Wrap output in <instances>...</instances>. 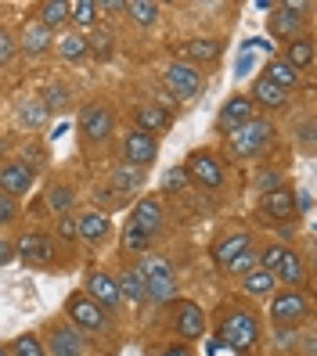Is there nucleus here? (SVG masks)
<instances>
[{
	"instance_id": "nucleus-1",
	"label": "nucleus",
	"mask_w": 317,
	"mask_h": 356,
	"mask_svg": "<svg viewBox=\"0 0 317 356\" xmlns=\"http://www.w3.org/2000/svg\"><path fill=\"white\" fill-rule=\"evenodd\" d=\"M141 281H144V296L148 302H155V306H166V302H173L177 299V274H173V266L159 259V256H144L141 263Z\"/></svg>"
},
{
	"instance_id": "nucleus-2",
	"label": "nucleus",
	"mask_w": 317,
	"mask_h": 356,
	"mask_svg": "<svg viewBox=\"0 0 317 356\" xmlns=\"http://www.w3.org/2000/svg\"><path fill=\"white\" fill-rule=\"evenodd\" d=\"M270 140H274V122L252 115L235 134H227V152L235 159H256L263 148H270Z\"/></svg>"
},
{
	"instance_id": "nucleus-3",
	"label": "nucleus",
	"mask_w": 317,
	"mask_h": 356,
	"mask_svg": "<svg viewBox=\"0 0 317 356\" xmlns=\"http://www.w3.org/2000/svg\"><path fill=\"white\" fill-rule=\"evenodd\" d=\"M220 339L235 353H245V349H252V346L260 342V324H256V317H252L249 309H235L220 324Z\"/></svg>"
},
{
	"instance_id": "nucleus-4",
	"label": "nucleus",
	"mask_w": 317,
	"mask_h": 356,
	"mask_svg": "<svg viewBox=\"0 0 317 356\" xmlns=\"http://www.w3.org/2000/svg\"><path fill=\"white\" fill-rule=\"evenodd\" d=\"M310 313V299L303 296V291H274V302H270V321L278 327H295L303 317Z\"/></svg>"
},
{
	"instance_id": "nucleus-5",
	"label": "nucleus",
	"mask_w": 317,
	"mask_h": 356,
	"mask_svg": "<svg viewBox=\"0 0 317 356\" xmlns=\"http://www.w3.org/2000/svg\"><path fill=\"white\" fill-rule=\"evenodd\" d=\"M79 130H83V140L87 144H105L116 130V119L105 104H87V108L79 112Z\"/></svg>"
},
{
	"instance_id": "nucleus-6",
	"label": "nucleus",
	"mask_w": 317,
	"mask_h": 356,
	"mask_svg": "<svg viewBox=\"0 0 317 356\" xmlns=\"http://www.w3.org/2000/svg\"><path fill=\"white\" fill-rule=\"evenodd\" d=\"M187 177H192L195 184H202V187H224V165H220V159L213 155V152H192L187 155Z\"/></svg>"
},
{
	"instance_id": "nucleus-7",
	"label": "nucleus",
	"mask_w": 317,
	"mask_h": 356,
	"mask_svg": "<svg viewBox=\"0 0 317 356\" xmlns=\"http://www.w3.org/2000/svg\"><path fill=\"white\" fill-rule=\"evenodd\" d=\"M65 306H69V317H72L76 327H83V331H105V327H109V321H105V309H101L94 299L83 296V291H72Z\"/></svg>"
},
{
	"instance_id": "nucleus-8",
	"label": "nucleus",
	"mask_w": 317,
	"mask_h": 356,
	"mask_svg": "<svg viewBox=\"0 0 317 356\" xmlns=\"http://www.w3.org/2000/svg\"><path fill=\"white\" fill-rule=\"evenodd\" d=\"M159 155V140L155 137H148L141 130H130L123 137V159L126 165H134V170H144V165H152Z\"/></svg>"
},
{
	"instance_id": "nucleus-9",
	"label": "nucleus",
	"mask_w": 317,
	"mask_h": 356,
	"mask_svg": "<svg viewBox=\"0 0 317 356\" xmlns=\"http://www.w3.org/2000/svg\"><path fill=\"white\" fill-rule=\"evenodd\" d=\"M166 87H170L180 101L195 97L202 90V72L199 65H187V61H173L170 69H166Z\"/></svg>"
},
{
	"instance_id": "nucleus-10",
	"label": "nucleus",
	"mask_w": 317,
	"mask_h": 356,
	"mask_svg": "<svg viewBox=\"0 0 317 356\" xmlns=\"http://www.w3.org/2000/svg\"><path fill=\"white\" fill-rule=\"evenodd\" d=\"M83 296L94 299L101 309H119V288H116V277L112 274H101V270H91L87 281H83Z\"/></svg>"
},
{
	"instance_id": "nucleus-11",
	"label": "nucleus",
	"mask_w": 317,
	"mask_h": 356,
	"mask_svg": "<svg viewBox=\"0 0 317 356\" xmlns=\"http://www.w3.org/2000/svg\"><path fill=\"white\" fill-rule=\"evenodd\" d=\"M260 213L278 220V223H288L295 216V191L292 187H274V191H267L260 202Z\"/></svg>"
},
{
	"instance_id": "nucleus-12",
	"label": "nucleus",
	"mask_w": 317,
	"mask_h": 356,
	"mask_svg": "<svg viewBox=\"0 0 317 356\" xmlns=\"http://www.w3.org/2000/svg\"><path fill=\"white\" fill-rule=\"evenodd\" d=\"M18 256L26 266H47L54 263V245L47 234H22L18 238Z\"/></svg>"
},
{
	"instance_id": "nucleus-13",
	"label": "nucleus",
	"mask_w": 317,
	"mask_h": 356,
	"mask_svg": "<svg viewBox=\"0 0 317 356\" xmlns=\"http://www.w3.org/2000/svg\"><path fill=\"white\" fill-rule=\"evenodd\" d=\"M249 119H252V101L242 97V94H235L231 101H224V108L217 115V130L227 137V134H235L242 122H249Z\"/></svg>"
},
{
	"instance_id": "nucleus-14",
	"label": "nucleus",
	"mask_w": 317,
	"mask_h": 356,
	"mask_svg": "<svg viewBox=\"0 0 317 356\" xmlns=\"http://www.w3.org/2000/svg\"><path fill=\"white\" fill-rule=\"evenodd\" d=\"M33 177L22 162H4L0 165V191H4L8 198H22L26 191H33Z\"/></svg>"
},
{
	"instance_id": "nucleus-15",
	"label": "nucleus",
	"mask_w": 317,
	"mask_h": 356,
	"mask_svg": "<svg viewBox=\"0 0 317 356\" xmlns=\"http://www.w3.org/2000/svg\"><path fill=\"white\" fill-rule=\"evenodd\" d=\"M177 334L184 342H195L206 334V313L199 309V302H180L177 306V321H173Z\"/></svg>"
},
{
	"instance_id": "nucleus-16",
	"label": "nucleus",
	"mask_w": 317,
	"mask_h": 356,
	"mask_svg": "<svg viewBox=\"0 0 317 356\" xmlns=\"http://www.w3.org/2000/svg\"><path fill=\"white\" fill-rule=\"evenodd\" d=\"M109 230H112V223H109V216L105 213H98V209H91V213H83L79 220H76V238L79 241H105L109 238Z\"/></svg>"
},
{
	"instance_id": "nucleus-17",
	"label": "nucleus",
	"mask_w": 317,
	"mask_h": 356,
	"mask_svg": "<svg viewBox=\"0 0 317 356\" xmlns=\"http://www.w3.org/2000/svg\"><path fill=\"white\" fill-rule=\"evenodd\" d=\"M130 223L152 238L155 230L162 227V205H159V198H141V202L134 205V220H130Z\"/></svg>"
},
{
	"instance_id": "nucleus-18",
	"label": "nucleus",
	"mask_w": 317,
	"mask_h": 356,
	"mask_svg": "<svg viewBox=\"0 0 317 356\" xmlns=\"http://www.w3.org/2000/svg\"><path fill=\"white\" fill-rule=\"evenodd\" d=\"M270 29H274V36L295 40V33L303 29V15H300V8H292V4L274 8V15H270Z\"/></svg>"
},
{
	"instance_id": "nucleus-19",
	"label": "nucleus",
	"mask_w": 317,
	"mask_h": 356,
	"mask_svg": "<svg viewBox=\"0 0 317 356\" xmlns=\"http://www.w3.org/2000/svg\"><path fill=\"white\" fill-rule=\"evenodd\" d=\"M51 29H44L40 22H26V29H22V40H18V47H22L29 58H40L44 51H51Z\"/></svg>"
},
{
	"instance_id": "nucleus-20",
	"label": "nucleus",
	"mask_w": 317,
	"mask_h": 356,
	"mask_svg": "<svg viewBox=\"0 0 317 356\" xmlns=\"http://www.w3.org/2000/svg\"><path fill=\"white\" fill-rule=\"evenodd\" d=\"M274 281H281V284H288V288L303 284V281H307V266H303V256H300V252H288V248H285V256H281L278 270H274Z\"/></svg>"
},
{
	"instance_id": "nucleus-21",
	"label": "nucleus",
	"mask_w": 317,
	"mask_h": 356,
	"mask_svg": "<svg viewBox=\"0 0 317 356\" xmlns=\"http://www.w3.org/2000/svg\"><path fill=\"white\" fill-rule=\"evenodd\" d=\"M47 349H51V356H83V342H79V334H76L72 327H65V324L51 331Z\"/></svg>"
},
{
	"instance_id": "nucleus-22",
	"label": "nucleus",
	"mask_w": 317,
	"mask_h": 356,
	"mask_svg": "<svg viewBox=\"0 0 317 356\" xmlns=\"http://www.w3.org/2000/svg\"><path fill=\"white\" fill-rule=\"evenodd\" d=\"M263 79H270L274 87H281L285 94L300 87V72H295L285 58H270V61H267V69H263Z\"/></svg>"
},
{
	"instance_id": "nucleus-23",
	"label": "nucleus",
	"mask_w": 317,
	"mask_h": 356,
	"mask_svg": "<svg viewBox=\"0 0 317 356\" xmlns=\"http://www.w3.org/2000/svg\"><path fill=\"white\" fill-rule=\"evenodd\" d=\"M166 127H170V112H166L162 104H144V108H137V130H141V134L155 137V134H162Z\"/></svg>"
},
{
	"instance_id": "nucleus-24",
	"label": "nucleus",
	"mask_w": 317,
	"mask_h": 356,
	"mask_svg": "<svg viewBox=\"0 0 317 356\" xmlns=\"http://www.w3.org/2000/svg\"><path fill=\"white\" fill-rule=\"evenodd\" d=\"M245 248H252V241H249V234H242V230H238V234H227V238H220V241L213 245V259H217L220 266H227L231 259H238Z\"/></svg>"
},
{
	"instance_id": "nucleus-25",
	"label": "nucleus",
	"mask_w": 317,
	"mask_h": 356,
	"mask_svg": "<svg viewBox=\"0 0 317 356\" xmlns=\"http://www.w3.org/2000/svg\"><path fill=\"white\" fill-rule=\"evenodd\" d=\"M285 61H288L295 72H300V69H310V65H314V40H310V36H295V40H288Z\"/></svg>"
},
{
	"instance_id": "nucleus-26",
	"label": "nucleus",
	"mask_w": 317,
	"mask_h": 356,
	"mask_svg": "<svg viewBox=\"0 0 317 356\" xmlns=\"http://www.w3.org/2000/svg\"><path fill=\"white\" fill-rule=\"evenodd\" d=\"M242 288L249 291V296H256V299H267V296H274L278 291V281H274V274L270 270H249V274L242 277Z\"/></svg>"
},
{
	"instance_id": "nucleus-27",
	"label": "nucleus",
	"mask_w": 317,
	"mask_h": 356,
	"mask_svg": "<svg viewBox=\"0 0 317 356\" xmlns=\"http://www.w3.org/2000/svg\"><path fill=\"white\" fill-rule=\"evenodd\" d=\"M36 15H40L36 22L44 29H61L69 22V4H65V0H44V4L36 8Z\"/></svg>"
},
{
	"instance_id": "nucleus-28",
	"label": "nucleus",
	"mask_w": 317,
	"mask_h": 356,
	"mask_svg": "<svg viewBox=\"0 0 317 356\" xmlns=\"http://www.w3.org/2000/svg\"><path fill=\"white\" fill-rule=\"evenodd\" d=\"M285 97H288V94H285L281 87H274L270 79L260 76L256 83H252V97H249V101H252V104H263V108H281Z\"/></svg>"
},
{
	"instance_id": "nucleus-29",
	"label": "nucleus",
	"mask_w": 317,
	"mask_h": 356,
	"mask_svg": "<svg viewBox=\"0 0 317 356\" xmlns=\"http://www.w3.org/2000/svg\"><path fill=\"white\" fill-rule=\"evenodd\" d=\"M47 108H44V101L40 97H29V101H22L18 104V122H22V130H40L47 122Z\"/></svg>"
},
{
	"instance_id": "nucleus-30",
	"label": "nucleus",
	"mask_w": 317,
	"mask_h": 356,
	"mask_svg": "<svg viewBox=\"0 0 317 356\" xmlns=\"http://www.w3.org/2000/svg\"><path fill=\"white\" fill-rule=\"evenodd\" d=\"M180 51L187 58V65H199V61H213L220 54V40H187Z\"/></svg>"
},
{
	"instance_id": "nucleus-31",
	"label": "nucleus",
	"mask_w": 317,
	"mask_h": 356,
	"mask_svg": "<svg viewBox=\"0 0 317 356\" xmlns=\"http://www.w3.org/2000/svg\"><path fill=\"white\" fill-rule=\"evenodd\" d=\"M116 288H119V299H126V302H141L144 299V281H141L137 270H119Z\"/></svg>"
},
{
	"instance_id": "nucleus-32",
	"label": "nucleus",
	"mask_w": 317,
	"mask_h": 356,
	"mask_svg": "<svg viewBox=\"0 0 317 356\" xmlns=\"http://www.w3.org/2000/svg\"><path fill=\"white\" fill-rule=\"evenodd\" d=\"M72 202H76V195H72L69 184H51V187H47V205H51L54 216H69Z\"/></svg>"
},
{
	"instance_id": "nucleus-33",
	"label": "nucleus",
	"mask_w": 317,
	"mask_h": 356,
	"mask_svg": "<svg viewBox=\"0 0 317 356\" xmlns=\"http://www.w3.org/2000/svg\"><path fill=\"white\" fill-rule=\"evenodd\" d=\"M141 184H144V177H141V170H134V165H119V170L112 173L116 195H130V191H137Z\"/></svg>"
},
{
	"instance_id": "nucleus-34",
	"label": "nucleus",
	"mask_w": 317,
	"mask_h": 356,
	"mask_svg": "<svg viewBox=\"0 0 317 356\" xmlns=\"http://www.w3.org/2000/svg\"><path fill=\"white\" fill-rule=\"evenodd\" d=\"M69 18L79 29H94V22H98V0H76V4H69Z\"/></svg>"
},
{
	"instance_id": "nucleus-35",
	"label": "nucleus",
	"mask_w": 317,
	"mask_h": 356,
	"mask_svg": "<svg viewBox=\"0 0 317 356\" xmlns=\"http://www.w3.org/2000/svg\"><path fill=\"white\" fill-rule=\"evenodd\" d=\"M58 54L65 61H79L83 54H87V36H83V33H65L58 40Z\"/></svg>"
},
{
	"instance_id": "nucleus-36",
	"label": "nucleus",
	"mask_w": 317,
	"mask_h": 356,
	"mask_svg": "<svg viewBox=\"0 0 317 356\" xmlns=\"http://www.w3.org/2000/svg\"><path fill=\"white\" fill-rule=\"evenodd\" d=\"M126 11H130V18H134L137 26H152L155 18H159V4H152V0H130Z\"/></svg>"
},
{
	"instance_id": "nucleus-37",
	"label": "nucleus",
	"mask_w": 317,
	"mask_h": 356,
	"mask_svg": "<svg viewBox=\"0 0 317 356\" xmlns=\"http://www.w3.org/2000/svg\"><path fill=\"white\" fill-rule=\"evenodd\" d=\"M11 356H47V349H44V342L36 339V334H18V339L11 342V349H8Z\"/></svg>"
},
{
	"instance_id": "nucleus-38",
	"label": "nucleus",
	"mask_w": 317,
	"mask_h": 356,
	"mask_svg": "<svg viewBox=\"0 0 317 356\" xmlns=\"http://www.w3.org/2000/svg\"><path fill=\"white\" fill-rule=\"evenodd\" d=\"M40 101H44V108H47V112H61V108L69 104V87H61V83H51Z\"/></svg>"
},
{
	"instance_id": "nucleus-39",
	"label": "nucleus",
	"mask_w": 317,
	"mask_h": 356,
	"mask_svg": "<svg viewBox=\"0 0 317 356\" xmlns=\"http://www.w3.org/2000/svg\"><path fill=\"white\" fill-rule=\"evenodd\" d=\"M187 180H192V177H187L184 165H173V170L162 173V191L166 195H177V191H184V187H187Z\"/></svg>"
},
{
	"instance_id": "nucleus-40",
	"label": "nucleus",
	"mask_w": 317,
	"mask_h": 356,
	"mask_svg": "<svg viewBox=\"0 0 317 356\" xmlns=\"http://www.w3.org/2000/svg\"><path fill=\"white\" fill-rule=\"evenodd\" d=\"M87 51H94L98 58H109V54H112V33H109V29H91Z\"/></svg>"
},
{
	"instance_id": "nucleus-41",
	"label": "nucleus",
	"mask_w": 317,
	"mask_h": 356,
	"mask_svg": "<svg viewBox=\"0 0 317 356\" xmlns=\"http://www.w3.org/2000/svg\"><path fill=\"white\" fill-rule=\"evenodd\" d=\"M123 245H126V252H148V234H144V230H137L134 223H126Z\"/></svg>"
},
{
	"instance_id": "nucleus-42",
	"label": "nucleus",
	"mask_w": 317,
	"mask_h": 356,
	"mask_svg": "<svg viewBox=\"0 0 317 356\" xmlns=\"http://www.w3.org/2000/svg\"><path fill=\"white\" fill-rule=\"evenodd\" d=\"M256 266H260V256L252 252V248H245L238 259H231V263H227V270H231V274H238V277H245L249 270H256Z\"/></svg>"
},
{
	"instance_id": "nucleus-43",
	"label": "nucleus",
	"mask_w": 317,
	"mask_h": 356,
	"mask_svg": "<svg viewBox=\"0 0 317 356\" xmlns=\"http://www.w3.org/2000/svg\"><path fill=\"white\" fill-rule=\"evenodd\" d=\"M281 256H285V245H267L263 248V256H260V270H278V263H281Z\"/></svg>"
},
{
	"instance_id": "nucleus-44",
	"label": "nucleus",
	"mask_w": 317,
	"mask_h": 356,
	"mask_svg": "<svg viewBox=\"0 0 317 356\" xmlns=\"http://www.w3.org/2000/svg\"><path fill=\"white\" fill-rule=\"evenodd\" d=\"M11 220H18V202L0 191V223H11Z\"/></svg>"
},
{
	"instance_id": "nucleus-45",
	"label": "nucleus",
	"mask_w": 317,
	"mask_h": 356,
	"mask_svg": "<svg viewBox=\"0 0 317 356\" xmlns=\"http://www.w3.org/2000/svg\"><path fill=\"white\" fill-rule=\"evenodd\" d=\"M11 58H15V40H11L8 29H0V69H4Z\"/></svg>"
},
{
	"instance_id": "nucleus-46",
	"label": "nucleus",
	"mask_w": 317,
	"mask_h": 356,
	"mask_svg": "<svg viewBox=\"0 0 317 356\" xmlns=\"http://www.w3.org/2000/svg\"><path fill=\"white\" fill-rule=\"evenodd\" d=\"M58 238L72 241L76 238V216H58Z\"/></svg>"
},
{
	"instance_id": "nucleus-47",
	"label": "nucleus",
	"mask_w": 317,
	"mask_h": 356,
	"mask_svg": "<svg viewBox=\"0 0 317 356\" xmlns=\"http://www.w3.org/2000/svg\"><path fill=\"white\" fill-rule=\"evenodd\" d=\"M162 356H192V349H187L184 342H170V346L162 349Z\"/></svg>"
},
{
	"instance_id": "nucleus-48",
	"label": "nucleus",
	"mask_w": 317,
	"mask_h": 356,
	"mask_svg": "<svg viewBox=\"0 0 317 356\" xmlns=\"http://www.w3.org/2000/svg\"><path fill=\"white\" fill-rule=\"evenodd\" d=\"M15 259V248L4 241V238H0V266H4V263H11Z\"/></svg>"
},
{
	"instance_id": "nucleus-49",
	"label": "nucleus",
	"mask_w": 317,
	"mask_h": 356,
	"mask_svg": "<svg viewBox=\"0 0 317 356\" xmlns=\"http://www.w3.org/2000/svg\"><path fill=\"white\" fill-rule=\"evenodd\" d=\"M98 11H126V4H123V0H101Z\"/></svg>"
},
{
	"instance_id": "nucleus-50",
	"label": "nucleus",
	"mask_w": 317,
	"mask_h": 356,
	"mask_svg": "<svg viewBox=\"0 0 317 356\" xmlns=\"http://www.w3.org/2000/svg\"><path fill=\"white\" fill-rule=\"evenodd\" d=\"M0 356H11V353H8V349H4V346H0Z\"/></svg>"
}]
</instances>
